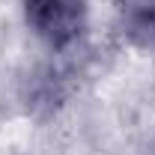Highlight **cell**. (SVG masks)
Returning <instances> with one entry per match:
<instances>
[{
	"label": "cell",
	"mask_w": 155,
	"mask_h": 155,
	"mask_svg": "<svg viewBox=\"0 0 155 155\" xmlns=\"http://www.w3.org/2000/svg\"><path fill=\"white\" fill-rule=\"evenodd\" d=\"M24 18L39 39L51 48L72 45L84 30V3L81 0H24Z\"/></svg>",
	"instance_id": "1"
},
{
	"label": "cell",
	"mask_w": 155,
	"mask_h": 155,
	"mask_svg": "<svg viewBox=\"0 0 155 155\" xmlns=\"http://www.w3.org/2000/svg\"><path fill=\"white\" fill-rule=\"evenodd\" d=\"M125 33L143 48H155V0H119Z\"/></svg>",
	"instance_id": "2"
}]
</instances>
